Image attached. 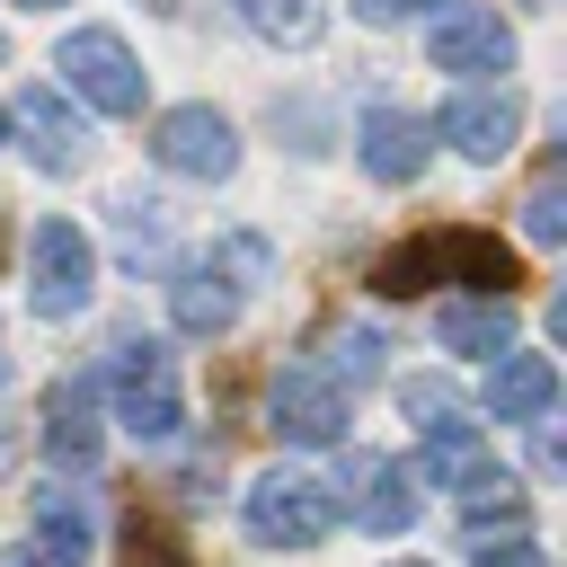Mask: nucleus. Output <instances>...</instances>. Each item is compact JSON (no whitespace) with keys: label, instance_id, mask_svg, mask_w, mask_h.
I'll list each match as a JSON object with an SVG mask.
<instances>
[{"label":"nucleus","instance_id":"obj_10","mask_svg":"<svg viewBox=\"0 0 567 567\" xmlns=\"http://www.w3.org/2000/svg\"><path fill=\"white\" fill-rule=\"evenodd\" d=\"M461 159H478V168H496L505 151H514V133H523V97L514 89H470V97H452L443 106V124H434Z\"/></svg>","mask_w":567,"mask_h":567},{"label":"nucleus","instance_id":"obj_29","mask_svg":"<svg viewBox=\"0 0 567 567\" xmlns=\"http://www.w3.org/2000/svg\"><path fill=\"white\" fill-rule=\"evenodd\" d=\"M18 9H53V0H18Z\"/></svg>","mask_w":567,"mask_h":567},{"label":"nucleus","instance_id":"obj_2","mask_svg":"<svg viewBox=\"0 0 567 567\" xmlns=\"http://www.w3.org/2000/svg\"><path fill=\"white\" fill-rule=\"evenodd\" d=\"M266 239H248V230H221L213 248H195L177 275H168V319L186 328V337H221L230 319H239V301L266 284Z\"/></svg>","mask_w":567,"mask_h":567},{"label":"nucleus","instance_id":"obj_27","mask_svg":"<svg viewBox=\"0 0 567 567\" xmlns=\"http://www.w3.org/2000/svg\"><path fill=\"white\" fill-rule=\"evenodd\" d=\"M0 381H9V328H0Z\"/></svg>","mask_w":567,"mask_h":567},{"label":"nucleus","instance_id":"obj_15","mask_svg":"<svg viewBox=\"0 0 567 567\" xmlns=\"http://www.w3.org/2000/svg\"><path fill=\"white\" fill-rule=\"evenodd\" d=\"M18 133H27V159L53 168V177L80 168V151H89V124L62 106V89H27V97H18Z\"/></svg>","mask_w":567,"mask_h":567},{"label":"nucleus","instance_id":"obj_20","mask_svg":"<svg viewBox=\"0 0 567 567\" xmlns=\"http://www.w3.org/2000/svg\"><path fill=\"white\" fill-rule=\"evenodd\" d=\"M470 470H478V425L452 416V408H434V425H425V478L434 487H461Z\"/></svg>","mask_w":567,"mask_h":567},{"label":"nucleus","instance_id":"obj_30","mask_svg":"<svg viewBox=\"0 0 567 567\" xmlns=\"http://www.w3.org/2000/svg\"><path fill=\"white\" fill-rule=\"evenodd\" d=\"M0 257H9V221H0Z\"/></svg>","mask_w":567,"mask_h":567},{"label":"nucleus","instance_id":"obj_32","mask_svg":"<svg viewBox=\"0 0 567 567\" xmlns=\"http://www.w3.org/2000/svg\"><path fill=\"white\" fill-rule=\"evenodd\" d=\"M0 142H9V115H0Z\"/></svg>","mask_w":567,"mask_h":567},{"label":"nucleus","instance_id":"obj_5","mask_svg":"<svg viewBox=\"0 0 567 567\" xmlns=\"http://www.w3.org/2000/svg\"><path fill=\"white\" fill-rule=\"evenodd\" d=\"M266 425H275L284 443L328 452V443L346 434V381H337L328 363H284V372L266 381Z\"/></svg>","mask_w":567,"mask_h":567},{"label":"nucleus","instance_id":"obj_4","mask_svg":"<svg viewBox=\"0 0 567 567\" xmlns=\"http://www.w3.org/2000/svg\"><path fill=\"white\" fill-rule=\"evenodd\" d=\"M239 523H248L257 549H310V540L337 532V496H328L319 478H301V470H266V478L239 496Z\"/></svg>","mask_w":567,"mask_h":567},{"label":"nucleus","instance_id":"obj_12","mask_svg":"<svg viewBox=\"0 0 567 567\" xmlns=\"http://www.w3.org/2000/svg\"><path fill=\"white\" fill-rule=\"evenodd\" d=\"M44 452L62 470H97L106 425H97V381H53L44 390Z\"/></svg>","mask_w":567,"mask_h":567},{"label":"nucleus","instance_id":"obj_3","mask_svg":"<svg viewBox=\"0 0 567 567\" xmlns=\"http://www.w3.org/2000/svg\"><path fill=\"white\" fill-rule=\"evenodd\" d=\"M106 390H115V425H133L142 443H168V434L186 425V399H177V354H168L159 337H142V346H115V363H106Z\"/></svg>","mask_w":567,"mask_h":567},{"label":"nucleus","instance_id":"obj_6","mask_svg":"<svg viewBox=\"0 0 567 567\" xmlns=\"http://www.w3.org/2000/svg\"><path fill=\"white\" fill-rule=\"evenodd\" d=\"M53 62L71 71V89H80L97 115H142V80H151V71L133 62L124 35H106V27H71Z\"/></svg>","mask_w":567,"mask_h":567},{"label":"nucleus","instance_id":"obj_8","mask_svg":"<svg viewBox=\"0 0 567 567\" xmlns=\"http://www.w3.org/2000/svg\"><path fill=\"white\" fill-rule=\"evenodd\" d=\"M27 257H35V310H44V319H80L89 292H97V248H89V230H80V221H44Z\"/></svg>","mask_w":567,"mask_h":567},{"label":"nucleus","instance_id":"obj_13","mask_svg":"<svg viewBox=\"0 0 567 567\" xmlns=\"http://www.w3.org/2000/svg\"><path fill=\"white\" fill-rule=\"evenodd\" d=\"M487 363H496V372H487V416H496V425L549 416V399H558V363H549V354L505 346V354H487Z\"/></svg>","mask_w":567,"mask_h":567},{"label":"nucleus","instance_id":"obj_31","mask_svg":"<svg viewBox=\"0 0 567 567\" xmlns=\"http://www.w3.org/2000/svg\"><path fill=\"white\" fill-rule=\"evenodd\" d=\"M151 9H177V0H151Z\"/></svg>","mask_w":567,"mask_h":567},{"label":"nucleus","instance_id":"obj_11","mask_svg":"<svg viewBox=\"0 0 567 567\" xmlns=\"http://www.w3.org/2000/svg\"><path fill=\"white\" fill-rule=\"evenodd\" d=\"M9 567H89V505L71 487H35V532L9 549Z\"/></svg>","mask_w":567,"mask_h":567},{"label":"nucleus","instance_id":"obj_17","mask_svg":"<svg viewBox=\"0 0 567 567\" xmlns=\"http://www.w3.org/2000/svg\"><path fill=\"white\" fill-rule=\"evenodd\" d=\"M434 337H443L452 354H505V346H514V301H496V292H478V301H443Z\"/></svg>","mask_w":567,"mask_h":567},{"label":"nucleus","instance_id":"obj_28","mask_svg":"<svg viewBox=\"0 0 567 567\" xmlns=\"http://www.w3.org/2000/svg\"><path fill=\"white\" fill-rule=\"evenodd\" d=\"M0 461H9V425H0Z\"/></svg>","mask_w":567,"mask_h":567},{"label":"nucleus","instance_id":"obj_7","mask_svg":"<svg viewBox=\"0 0 567 567\" xmlns=\"http://www.w3.org/2000/svg\"><path fill=\"white\" fill-rule=\"evenodd\" d=\"M151 159L168 168V177H230L239 168V133H230V115H213V106H168L159 124H151Z\"/></svg>","mask_w":567,"mask_h":567},{"label":"nucleus","instance_id":"obj_19","mask_svg":"<svg viewBox=\"0 0 567 567\" xmlns=\"http://www.w3.org/2000/svg\"><path fill=\"white\" fill-rule=\"evenodd\" d=\"M115 549H124V567H195V549L168 523V505H133L124 532H115Z\"/></svg>","mask_w":567,"mask_h":567},{"label":"nucleus","instance_id":"obj_16","mask_svg":"<svg viewBox=\"0 0 567 567\" xmlns=\"http://www.w3.org/2000/svg\"><path fill=\"white\" fill-rule=\"evenodd\" d=\"M354 151H363V168H372L381 186L425 177V124H416V115H399V106H372V115H363V133H354Z\"/></svg>","mask_w":567,"mask_h":567},{"label":"nucleus","instance_id":"obj_24","mask_svg":"<svg viewBox=\"0 0 567 567\" xmlns=\"http://www.w3.org/2000/svg\"><path fill=\"white\" fill-rule=\"evenodd\" d=\"M115 230H124V257H151L159 248V204H115Z\"/></svg>","mask_w":567,"mask_h":567},{"label":"nucleus","instance_id":"obj_14","mask_svg":"<svg viewBox=\"0 0 567 567\" xmlns=\"http://www.w3.org/2000/svg\"><path fill=\"white\" fill-rule=\"evenodd\" d=\"M346 487H354V523H363V532H408V523H416V470H408V461L363 452V461L346 470Z\"/></svg>","mask_w":567,"mask_h":567},{"label":"nucleus","instance_id":"obj_23","mask_svg":"<svg viewBox=\"0 0 567 567\" xmlns=\"http://www.w3.org/2000/svg\"><path fill=\"white\" fill-rule=\"evenodd\" d=\"M328 372H337V381H372V372H381V337H372V328H337V337H328Z\"/></svg>","mask_w":567,"mask_h":567},{"label":"nucleus","instance_id":"obj_22","mask_svg":"<svg viewBox=\"0 0 567 567\" xmlns=\"http://www.w3.org/2000/svg\"><path fill=\"white\" fill-rule=\"evenodd\" d=\"M523 230L532 239H567V177L558 168H540V186L523 195Z\"/></svg>","mask_w":567,"mask_h":567},{"label":"nucleus","instance_id":"obj_9","mask_svg":"<svg viewBox=\"0 0 567 567\" xmlns=\"http://www.w3.org/2000/svg\"><path fill=\"white\" fill-rule=\"evenodd\" d=\"M425 53L434 71H461V80H487V71H514V27L496 9H443L425 27Z\"/></svg>","mask_w":567,"mask_h":567},{"label":"nucleus","instance_id":"obj_25","mask_svg":"<svg viewBox=\"0 0 567 567\" xmlns=\"http://www.w3.org/2000/svg\"><path fill=\"white\" fill-rule=\"evenodd\" d=\"M478 567H549V549H532V540H505V549H478Z\"/></svg>","mask_w":567,"mask_h":567},{"label":"nucleus","instance_id":"obj_26","mask_svg":"<svg viewBox=\"0 0 567 567\" xmlns=\"http://www.w3.org/2000/svg\"><path fill=\"white\" fill-rule=\"evenodd\" d=\"M416 9H425V0H354L363 27H399V18H416Z\"/></svg>","mask_w":567,"mask_h":567},{"label":"nucleus","instance_id":"obj_21","mask_svg":"<svg viewBox=\"0 0 567 567\" xmlns=\"http://www.w3.org/2000/svg\"><path fill=\"white\" fill-rule=\"evenodd\" d=\"M239 18L266 35V44H310L328 27V0H239Z\"/></svg>","mask_w":567,"mask_h":567},{"label":"nucleus","instance_id":"obj_33","mask_svg":"<svg viewBox=\"0 0 567 567\" xmlns=\"http://www.w3.org/2000/svg\"><path fill=\"white\" fill-rule=\"evenodd\" d=\"M399 567H416V558H399Z\"/></svg>","mask_w":567,"mask_h":567},{"label":"nucleus","instance_id":"obj_1","mask_svg":"<svg viewBox=\"0 0 567 567\" xmlns=\"http://www.w3.org/2000/svg\"><path fill=\"white\" fill-rule=\"evenodd\" d=\"M425 284H478V292H496V301H514V284H523V257L496 239V230H416V239H399L381 266H372V292L381 301H416Z\"/></svg>","mask_w":567,"mask_h":567},{"label":"nucleus","instance_id":"obj_18","mask_svg":"<svg viewBox=\"0 0 567 567\" xmlns=\"http://www.w3.org/2000/svg\"><path fill=\"white\" fill-rule=\"evenodd\" d=\"M523 514H532V496H523V478H505V470H470L461 478V523L487 540V532H523Z\"/></svg>","mask_w":567,"mask_h":567}]
</instances>
